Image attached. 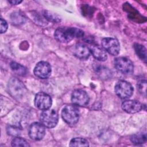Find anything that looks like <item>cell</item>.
Wrapping results in <instances>:
<instances>
[{
  "mask_svg": "<svg viewBox=\"0 0 147 147\" xmlns=\"http://www.w3.org/2000/svg\"><path fill=\"white\" fill-rule=\"evenodd\" d=\"M83 36L84 32L80 29L67 26L57 28L54 33L56 40L63 43L68 42L75 38L82 37Z\"/></svg>",
  "mask_w": 147,
  "mask_h": 147,
  "instance_id": "cell-1",
  "label": "cell"
},
{
  "mask_svg": "<svg viewBox=\"0 0 147 147\" xmlns=\"http://www.w3.org/2000/svg\"><path fill=\"white\" fill-rule=\"evenodd\" d=\"M61 117L68 124L74 125L79 121L80 112L75 106L67 105L63 109Z\"/></svg>",
  "mask_w": 147,
  "mask_h": 147,
  "instance_id": "cell-2",
  "label": "cell"
},
{
  "mask_svg": "<svg viewBox=\"0 0 147 147\" xmlns=\"http://www.w3.org/2000/svg\"><path fill=\"white\" fill-rule=\"evenodd\" d=\"M40 118L41 123L45 127L53 128L57 124L59 116L55 110L49 109L42 111Z\"/></svg>",
  "mask_w": 147,
  "mask_h": 147,
  "instance_id": "cell-3",
  "label": "cell"
},
{
  "mask_svg": "<svg viewBox=\"0 0 147 147\" xmlns=\"http://www.w3.org/2000/svg\"><path fill=\"white\" fill-rule=\"evenodd\" d=\"M7 87L10 94L17 99L21 98L26 92V88L23 83L16 78H12L10 79Z\"/></svg>",
  "mask_w": 147,
  "mask_h": 147,
  "instance_id": "cell-4",
  "label": "cell"
},
{
  "mask_svg": "<svg viewBox=\"0 0 147 147\" xmlns=\"http://www.w3.org/2000/svg\"><path fill=\"white\" fill-rule=\"evenodd\" d=\"M116 95L121 99H128L133 93V87L131 84L125 80H119L114 87Z\"/></svg>",
  "mask_w": 147,
  "mask_h": 147,
  "instance_id": "cell-5",
  "label": "cell"
},
{
  "mask_svg": "<svg viewBox=\"0 0 147 147\" xmlns=\"http://www.w3.org/2000/svg\"><path fill=\"white\" fill-rule=\"evenodd\" d=\"M114 63L116 69L123 74H130L133 71V64L132 61L127 57H117L114 59Z\"/></svg>",
  "mask_w": 147,
  "mask_h": 147,
  "instance_id": "cell-6",
  "label": "cell"
},
{
  "mask_svg": "<svg viewBox=\"0 0 147 147\" xmlns=\"http://www.w3.org/2000/svg\"><path fill=\"white\" fill-rule=\"evenodd\" d=\"M102 48L110 54L116 56L120 51V45L118 41L113 37H106L102 40Z\"/></svg>",
  "mask_w": 147,
  "mask_h": 147,
  "instance_id": "cell-7",
  "label": "cell"
},
{
  "mask_svg": "<svg viewBox=\"0 0 147 147\" xmlns=\"http://www.w3.org/2000/svg\"><path fill=\"white\" fill-rule=\"evenodd\" d=\"M52 103L51 97L44 92H38L34 98L35 106L41 110H47L51 108Z\"/></svg>",
  "mask_w": 147,
  "mask_h": 147,
  "instance_id": "cell-8",
  "label": "cell"
},
{
  "mask_svg": "<svg viewBox=\"0 0 147 147\" xmlns=\"http://www.w3.org/2000/svg\"><path fill=\"white\" fill-rule=\"evenodd\" d=\"M28 134L32 140L36 141L41 140L45 134V126L41 123L34 122L29 126Z\"/></svg>",
  "mask_w": 147,
  "mask_h": 147,
  "instance_id": "cell-9",
  "label": "cell"
},
{
  "mask_svg": "<svg viewBox=\"0 0 147 147\" xmlns=\"http://www.w3.org/2000/svg\"><path fill=\"white\" fill-rule=\"evenodd\" d=\"M71 100L75 105L86 106L88 104L90 98L85 91L77 89L72 92L71 94Z\"/></svg>",
  "mask_w": 147,
  "mask_h": 147,
  "instance_id": "cell-10",
  "label": "cell"
},
{
  "mask_svg": "<svg viewBox=\"0 0 147 147\" xmlns=\"http://www.w3.org/2000/svg\"><path fill=\"white\" fill-rule=\"evenodd\" d=\"M52 69L50 64L46 61H41L37 63L34 68L36 76L40 79H47L51 74Z\"/></svg>",
  "mask_w": 147,
  "mask_h": 147,
  "instance_id": "cell-11",
  "label": "cell"
},
{
  "mask_svg": "<svg viewBox=\"0 0 147 147\" xmlns=\"http://www.w3.org/2000/svg\"><path fill=\"white\" fill-rule=\"evenodd\" d=\"M122 109L129 114H134L139 112L142 109V104L138 101L128 100L124 101L122 104Z\"/></svg>",
  "mask_w": 147,
  "mask_h": 147,
  "instance_id": "cell-12",
  "label": "cell"
},
{
  "mask_svg": "<svg viewBox=\"0 0 147 147\" xmlns=\"http://www.w3.org/2000/svg\"><path fill=\"white\" fill-rule=\"evenodd\" d=\"M73 53L76 57L80 60H87L90 55L89 48L82 43L76 44L74 46Z\"/></svg>",
  "mask_w": 147,
  "mask_h": 147,
  "instance_id": "cell-13",
  "label": "cell"
},
{
  "mask_svg": "<svg viewBox=\"0 0 147 147\" xmlns=\"http://www.w3.org/2000/svg\"><path fill=\"white\" fill-rule=\"evenodd\" d=\"M89 49L94 57L96 60L100 61H105L107 60V55L106 51L102 47L92 44L90 47Z\"/></svg>",
  "mask_w": 147,
  "mask_h": 147,
  "instance_id": "cell-14",
  "label": "cell"
},
{
  "mask_svg": "<svg viewBox=\"0 0 147 147\" xmlns=\"http://www.w3.org/2000/svg\"><path fill=\"white\" fill-rule=\"evenodd\" d=\"M10 20L14 25H20L25 23L26 17L25 15L20 11H14L10 15Z\"/></svg>",
  "mask_w": 147,
  "mask_h": 147,
  "instance_id": "cell-15",
  "label": "cell"
},
{
  "mask_svg": "<svg viewBox=\"0 0 147 147\" xmlns=\"http://www.w3.org/2000/svg\"><path fill=\"white\" fill-rule=\"evenodd\" d=\"M10 67L14 73L20 76H25L27 73L26 68L22 65L16 62H11Z\"/></svg>",
  "mask_w": 147,
  "mask_h": 147,
  "instance_id": "cell-16",
  "label": "cell"
},
{
  "mask_svg": "<svg viewBox=\"0 0 147 147\" xmlns=\"http://www.w3.org/2000/svg\"><path fill=\"white\" fill-rule=\"evenodd\" d=\"M70 146H88L87 140L81 137H75L72 138L69 142Z\"/></svg>",
  "mask_w": 147,
  "mask_h": 147,
  "instance_id": "cell-17",
  "label": "cell"
},
{
  "mask_svg": "<svg viewBox=\"0 0 147 147\" xmlns=\"http://www.w3.org/2000/svg\"><path fill=\"white\" fill-rule=\"evenodd\" d=\"M134 50L138 57L143 60H146V52L145 48L139 44H135L134 45Z\"/></svg>",
  "mask_w": 147,
  "mask_h": 147,
  "instance_id": "cell-18",
  "label": "cell"
},
{
  "mask_svg": "<svg viewBox=\"0 0 147 147\" xmlns=\"http://www.w3.org/2000/svg\"><path fill=\"white\" fill-rule=\"evenodd\" d=\"M130 140L133 144H141L146 142V136L145 134L138 133L133 135L130 138Z\"/></svg>",
  "mask_w": 147,
  "mask_h": 147,
  "instance_id": "cell-19",
  "label": "cell"
},
{
  "mask_svg": "<svg viewBox=\"0 0 147 147\" xmlns=\"http://www.w3.org/2000/svg\"><path fill=\"white\" fill-rule=\"evenodd\" d=\"M12 146H29L27 141L19 137H16L13 138L11 142Z\"/></svg>",
  "mask_w": 147,
  "mask_h": 147,
  "instance_id": "cell-20",
  "label": "cell"
},
{
  "mask_svg": "<svg viewBox=\"0 0 147 147\" xmlns=\"http://www.w3.org/2000/svg\"><path fill=\"white\" fill-rule=\"evenodd\" d=\"M7 132L8 134L12 136H18L20 134V129L18 127L10 126L7 128Z\"/></svg>",
  "mask_w": 147,
  "mask_h": 147,
  "instance_id": "cell-21",
  "label": "cell"
},
{
  "mask_svg": "<svg viewBox=\"0 0 147 147\" xmlns=\"http://www.w3.org/2000/svg\"><path fill=\"white\" fill-rule=\"evenodd\" d=\"M137 86L140 92H141L142 94H144V95H145L146 88V82L145 80H142L138 83Z\"/></svg>",
  "mask_w": 147,
  "mask_h": 147,
  "instance_id": "cell-22",
  "label": "cell"
},
{
  "mask_svg": "<svg viewBox=\"0 0 147 147\" xmlns=\"http://www.w3.org/2000/svg\"><path fill=\"white\" fill-rule=\"evenodd\" d=\"M8 28V25L7 22L3 20L2 18H1V28H0V32L1 33H3L6 32Z\"/></svg>",
  "mask_w": 147,
  "mask_h": 147,
  "instance_id": "cell-23",
  "label": "cell"
},
{
  "mask_svg": "<svg viewBox=\"0 0 147 147\" xmlns=\"http://www.w3.org/2000/svg\"><path fill=\"white\" fill-rule=\"evenodd\" d=\"M9 2L10 3L11 5H18L22 2V1H18V0H12L9 1Z\"/></svg>",
  "mask_w": 147,
  "mask_h": 147,
  "instance_id": "cell-24",
  "label": "cell"
}]
</instances>
